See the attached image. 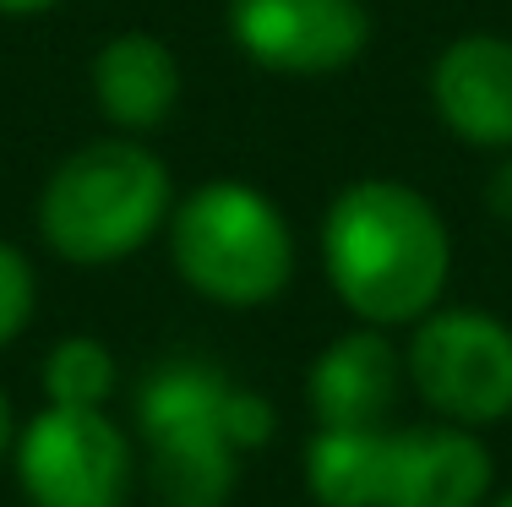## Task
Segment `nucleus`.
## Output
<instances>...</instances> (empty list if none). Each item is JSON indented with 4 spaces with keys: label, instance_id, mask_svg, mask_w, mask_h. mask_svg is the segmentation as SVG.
Returning <instances> with one entry per match:
<instances>
[{
    "label": "nucleus",
    "instance_id": "1",
    "mask_svg": "<svg viewBox=\"0 0 512 507\" xmlns=\"http://www.w3.org/2000/svg\"><path fill=\"white\" fill-rule=\"evenodd\" d=\"M322 262L338 300L365 328H404L436 311L453 268V240L431 197L404 180H355L322 224Z\"/></svg>",
    "mask_w": 512,
    "mask_h": 507
},
{
    "label": "nucleus",
    "instance_id": "2",
    "mask_svg": "<svg viewBox=\"0 0 512 507\" xmlns=\"http://www.w3.org/2000/svg\"><path fill=\"white\" fill-rule=\"evenodd\" d=\"M491 453L469 426H322L306 480L322 507H480Z\"/></svg>",
    "mask_w": 512,
    "mask_h": 507
},
{
    "label": "nucleus",
    "instance_id": "3",
    "mask_svg": "<svg viewBox=\"0 0 512 507\" xmlns=\"http://www.w3.org/2000/svg\"><path fill=\"white\" fill-rule=\"evenodd\" d=\"M169 219V169L137 137L82 142L71 159L44 180L39 229L55 257L77 268H109V262L142 251Z\"/></svg>",
    "mask_w": 512,
    "mask_h": 507
},
{
    "label": "nucleus",
    "instance_id": "4",
    "mask_svg": "<svg viewBox=\"0 0 512 507\" xmlns=\"http://www.w3.org/2000/svg\"><path fill=\"white\" fill-rule=\"evenodd\" d=\"M169 251L197 295L235 311L267 306L295 273V235L284 213L240 180H213L191 191L169 219Z\"/></svg>",
    "mask_w": 512,
    "mask_h": 507
},
{
    "label": "nucleus",
    "instance_id": "5",
    "mask_svg": "<svg viewBox=\"0 0 512 507\" xmlns=\"http://www.w3.org/2000/svg\"><path fill=\"white\" fill-rule=\"evenodd\" d=\"M235 382L197 360L153 371L137 398L142 437L153 453L158 507H224L235 491L240 448L229 437Z\"/></svg>",
    "mask_w": 512,
    "mask_h": 507
},
{
    "label": "nucleus",
    "instance_id": "6",
    "mask_svg": "<svg viewBox=\"0 0 512 507\" xmlns=\"http://www.w3.org/2000/svg\"><path fill=\"white\" fill-rule=\"evenodd\" d=\"M414 393L453 426H491L512 415V328L491 311H425L404 349Z\"/></svg>",
    "mask_w": 512,
    "mask_h": 507
},
{
    "label": "nucleus",
    "instance_id": "7",
    "mask_svg": "<svg viewBox=\"0 0 512 507\" xmlns=\"http://www.w3.org/2000/svg\"><path fill=\"white\" fill-rule=\"evenodd\" d=\"M17 480L33 507H126L131 442L104 409L50 404L17 431Z\"/></svg>",
    "mask_w": 512,
    "mask_h": 507
},
{
    "label": "nucleus",
    "instance_id": "8",
    "mask_svg": "<svg viewBox=\"0 0 512 507\" xmlns=\"http://www.w3.org/2000/svg\"><path fill=\"white\" fill-rule=\"evenodd\" d=\"M240 55L284 77H327L355 66L371 39L365 0H229Z\"/></svg>",
    "mask_w": 512,
    "mask_h": 507
},
{
    "label": "nucleus",
    "instance_id": "9",
    "mask_svg": "<svg viewBox=\"0 0 512 507\" xmlns=\"http://www.w3.org/2000/svg\"><path fill=\"white\" fill-rule=\"evenodd\" d=\"M442 126L469 148H512V39L463 33L431 66Z\"/></svg>",
    "mask_w": 512,
    "mask_h": 507
},
{
    "label": "nucleus",
    "instance_id": "10",
    "mask_svg": "<svg viewBox=\"0 0 512 507\" xmlns=\"http://www.w3.org/2000/svg\"><path fill=\"white\" fill-rule=\"evenodd\" d=\"M93 99L109 126H120L126 137L164 126L169 110L180 104V66L169 44L142 28L104 39V50L93 55Z\"/></svg>",
    "mask_w": 512,
    "mask_h": 507
},
{
    "label": "nucleus",
    "instance_id": "11",
    "mask_svg": "<svg viewBox=\"0 0 512 507\" xmlns=\"http://www.w3.org/2000/svg\"><path fill=\"white\" fill-rule=\"evenodd\" d=\"M404 360L376 328L344 333L311 366V409L322 426H382L398 398Z\"/></svg>",
    "mask_w": 512,
    "mask_h": 507
},
{
    "label": "nucleus",
    "instance_id": "12",
    "mask_svg": "<svg viewBox=\"0 0 512 507\" xmlns=\"http://www.w3.org/2000/svg\"><path fill=\"white\" fill-rule=\"evenodd\" d=\"M115 355L99 338H60L44 355V393L50 404H82V409H104L115 393Z\"/></svg>",
    "mask_w": 512,
    "mask_h": 507
},
{
    "label": "nucleus",
    "instance_id": "13",
    "mask_svg": "<svg viewBox=\"0 0 512 507\" xmlns=\"http://www.w3.org/2000/svg\"><path fill=\"white\" fill-rule=\"evenodd\" d=\"M33 300H39V279H33V262L17 246L0 240V349L11 344L33 317Z\"/></svg>",
    "mask_w": 512,
    "mask_h": 507
},
{
    "label": "nucleus",
    "instance_id": "14",
    "mask_svg": "<svg viewBox=\"0 0 512 507\" xmlns=\"http://www.w3.org/2000/svg\"><path fill=\"white\" fill-rule=\"evenodd\" d=\"M491 208L512 224V159H507L502 169H496V180H491Z\"/></svg>",
    "mask_w": 512,
    "mask_h": 507
},
{
    "label": "nucleus",
    "instance_id": "15",
    "mask_svg": "<svg viewBox=\"0 0 512 507\" xmlns=\"http://www.w3.org/2000/svg\"><path fill=\"white\" fill-rule=\"evenodd\" d=\"M50 6H60V0H0V17H39Z\"/></svg>",
    "mask_w": 512,
    "mask_h": 507
},
{
    "label": "nucleus",
    "instance_id": "16",
    "mask_svg": "<svg viewBox=\"0 0 512 507\" xmlns=\"http://www.w3.org/2000/svg\"><path fill=\"white\" fill-rule=\"evenodd\" d=\"M11 448H17V415H11L6 393H0V458H6Z\"/></svg>",
    "mask_w": 512,
    "mask_h": 507
},
{
    "label": "nucleus",
    "instance_id": "17",
    "mask_svg": "<svg viewBox=\"0 0 512 507\" xmlns=\"http://www.w3.org/2000/svg\"><path fill=\"white\" fill-rule=\"evenodd\" d=\"M491 507H512V491H507V497H496V502H491Z\"/></svg>",
    "mask_w": 512,
    "mask_h": 507
}]
</instances>
